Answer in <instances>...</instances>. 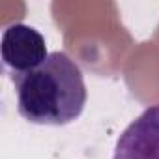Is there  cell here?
<instances>
[{"instance_id":"3957f363","label":"cell","mask_w":159,"mask_h":159,"mask_svg":"<svg viewBox=\"0 0 159 159\" xmlns=\"http://www.w3.org/2000/svg\"><path fill=\"white\" fill-rule=\"evenodd\" d=\"M112 159H159V105L148 107L124 129Z\"/></svg>"},{"instance_id":"6da1fadb","label":"cell","mask_w":159,"mask_h":159,"mask_svg":"<svg viewBox=\"0 0 159 159\" xmlns=\"http://www.w3.org/2000/svg\"><path fill=\"white\" fill-rule=\"evenodd\" d=\"M19 114L38 125H67L83 114L88 92L84 75L66 52H49L32 71L11 73Z\"/></svg>"},{"instance_id":"7a4b0ae2","label":"cell","mask_w":159,"mask_h":159,"mask_svg":"<svg viewBox=\"0 0 159 159\" xmlns=\"http://www.w3.org/2000/svg\"><path fill=\"white\" fill-rule=\"evenodd\" d=\"M0 54L4 66L11 73L32 71L49 56L45 38L39 34V30L23 23L6 26L0 41Z\"/></svg>"}]
</instances>
